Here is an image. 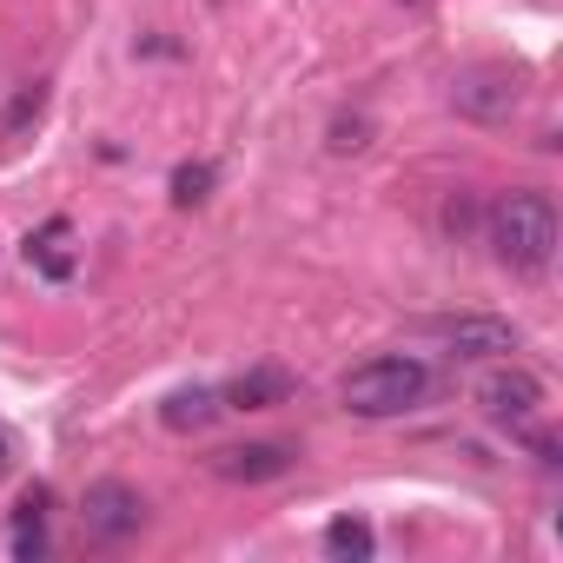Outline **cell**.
<instances>
[{
	"label": "cell",
	"instance_id": "cell-1",
	"mask_svg": "<svg viewBox=\"0 0 563 563\" xmlns=\"http://www.w3.org/2000/svg\"><path fill=\"white\" fill-rule=\"evenodd\" d=\"M490 245L510 272H543L556 258V206L550 192H504L490 206Z\"/></svg>",
	"mask_w": 563,
	"mask_h": 563
},
{
	"label": "cell",
	"instance_id": "cell-2",
	"mask_svg": "<svg viewBox=\"0 0 563 563\" xmlns=\"http://www.w3.org/2000/svg\"><path fill=\"white\" fill-rule=\"evenodd\" d=\"M424 391H431V365L411 352H385L345 378V411L352 418H405L424 405Z\"/></svg>",
	"mask_w": 563,
	"mask_h": 563
},
{
	"label": "cell",
	"instance_id": "cell-3",
	"mask_svg": "<svg viewBox=\"0 0 563 563\" xmlns=\"http://www.w3.org/2000/svg\"><path fill=\"white\" fill-rule=\"evenodd\" d=\"M537 405H543V385H537L523 365H497V372L477 385V411H484L490 424H504V431H523V424L537 418Z\"/></svg>",
	"mask_w": 563,
	"mask_h": 563
},
{
	"label": "cell",
	"instance_id": "cell-4",
	"mask_svg": "<svg viewBox=\"0 0 563 563\" xmlns=\"http://www.w3.org/2000/svg\"><path fill=\"white\" fill-rule=\"evenodd\" d=\"M80 517H87V530H93L100 543H126V537H140V523H146V497H140L133 484L107 477V484H93V490H87Z\"/></svg>",
	"mask_w": 563,
	"mask_h": 563
},
{
	"label": "cell",
	"instance_id": "cell-5",
	"mask_svg": "<svg viewBox=\"0 0 563 563\" xmlns=\"http://www.w3.org/2000/svg\"><path fill=\"white\" fill-rule=\"evenodd\" d=\"M451 107L464 113V120H510L517 113V74L510 67H471L457 87H451Z\"/></svg>",
	"mask_w": 563,
	"mask_h": 563
},
{
	"label": "cell",
	"instance_id": "cell-6",
	"mask_svg": "<svg viewBox=\"0 0 563 563\" xmlns=\"http://www.w3.org/2000/svg\"><path fill=\"white\" fill-rule=\"evenodd\" d=\"M431 332H438L457 358H510V352H517V325L484 319V312H464V319H431Z\"/></svg>",
	"mask_w": 563,
	"mask_h": 563
},
{
	"label": "cell",
	"instance_id": "cell-7",
	"mask_svg": "<svg viewBox=\"0 0 563 563\" xmlns=\"http://www.w3.org/2000/svg\"><path fill=\"white\" fill-rule=\"evenodd\" d=\"M47 510H54V490L47 484H27L14 497V523H8V556L14 563H41L47 556Z\"/></svg>",
	"mask_w": 563,
	"mask_h": 563
},
{
	"label": "cell",
	"instance_id": "cell-8",
	"mask_svg": "<svg viewBox=\"0 0 563 563\" xmlns=\"http://www.w3.org/2000/svg\"><path fill=\"white\" fill-rule=\"evenodd\" d=\"M212 471L225 484H272L292 471V451L286 444H225V451H212Z\"/></svg>",
	"mask_w": 563,
	"mask_h": 563
},
{
	"label": "cell",
	"instance_id": "cell-9",
	"mask_svg": "<svg viewBox=\"0 0 563 563\" xmlns=\"http://www.w3.org/2000/svg\"><path fill=\"white\" fill-rule=\"evenodd\" d=\"M286 398H292V372H278V365H252V372H239L219 391L225 411H272V405H286Z\"/></svg>",
	"mask_w": 563,
	"mask_h": 563
},
{
	"label": "cell",
	"instance_id": "cell-10",
	"mask_svg": "<svg viewBox=\"0 0 563 563\" xmlns=\"http://www.w3.org/2000/svg\"><path fill=\"white\" fill-rule=\"evenodd\" d=\"M27 265L41 272V278H74V225L67 219H47L41 232H27Z\"/></svg>",
	"mask_w": 563,
	"mask_h": 563
},
{
	"label": "cell",
	"instance_id": "cell-11",
	"mask_svg": "<svg viewBox=\"0 0 563 563\" xmlns=\"http://www.w3.org/2000/svg\"><path fill=\"white\" fill-rule=\"evenodd\" d=\"M219 411H225V405H219V391H206V385H186V391H173V398L159 405L166 431H206Z\"/></svg>",
	"mask_w": 563,
	"mask_h": 563
},
{
	"label": "cell",
	"instance_id": "cell-12",
	"mask_svg": "<svg viewBox=\"0 0 563 563\" xmlns=\"http://www.w3.org/2000/svg\"><path fill=\"white\" fill-rule=\"evenodd\" d=\"M372 550H378V537H372L365 517H339V523H325V556H339V563H365Z\"/></svg>",
	"mask_w": 563,
	"mask_h": 563
},
{
	"label": "cell",
	"instance_id": "cell-13",
	"mask_svg": "<svg viewBox=\"0 0 563 563\" xmlns=\"http://www.w3.org/2000/svg\"><path fill=\"white\" fill-rule=\"evenodd\" d=\"M212 192V166H179L173 173V206H199Z\"/></svg>",
	"mask_w": 563,
	"mask_h": 563
},
{
	"label": "cell",
	"instance_id": "cell-14",
	"mask_svg": "<svg viewBox=\"0 0 563 563\" xmlns=\"http://www.w3.org/2000/svg\"><path fill=\"white\" fill-rule=\"evenodd\" d=\"M41 107H47V87H27V93L14 100V113H8V140H14L27 120H41Z\"/></svg>",
	"mask_w": 563,
	"mask_h": 563
},
{
	"label": "cell",
	"instance_id": "cell-15",
	"mask_svg": "<svg viewBox=\"0 0 563 563\" xmlns=\"http://www.w3.org/2000/svg\"><path fill=\"white\" fill-rule=\"evenodd\" d=\"M365 146V120H339L332 126V153H358Z\"/></svg>",
	"mask_w": 563,
	"mask_h": 563
},
{
	"label": "cell",
	"instance_id": "cell-16",
	"mask_svg": "<svg viewBox=\"0 0 563 563\" xmlns=\"http://www.w3.org/2000/svg\"><path fill=\"white\" fill-rule=\"evenodd\" d=\"M0 464H8V438H0Z\"/></svg>",
	"mask_w": 563,
	"mask_h": 563
}]
</instances>
